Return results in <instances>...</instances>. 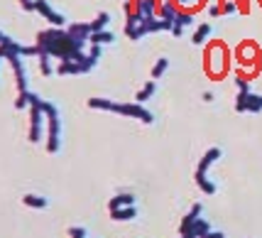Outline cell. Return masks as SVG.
Returning <instances> with one entry per match:
<instances>
[{"mask_svg": "<svg viewBox=\"0 0 262 238\" xmlns=\"http://www.w3.org/2000/svg\"><path fill=\"white\" fill-rule=\"evenodd\" d=\"M206 74H208V79H223L226 74H228L230 69V54L228 49H226V45L221 42V39H216L213 45L206 47Z\"/></svg>", "mask_w": 262, "mask_h": 238, "instance_id": "1", "label": "cell"}, {"mask_svg": "<svg viewBox=\"0 0 262 238\" xmlns=\"http://www.w3.org/2000/svg\"><path fill=\"white\" fill-rule=\"evenodd\" d=\"M42 113L47 115V123H49V140H47V150L49 155H57L59 152V135H61V118H59V108L52 101H42Z\"/></svg>", "mask_w": 262, "mask_h": 238, "instance_id": "2", "label": "cell"}, {"mask_svg": "<svg viewBox=\"0 0 262 238\" xmlns=\"http://www.w3.org/2000/svg\"><path fill=\"white\" fill-rule=\"evenodd\" d=\"M235 111L238 113H260L262 111V96L252 91H240L235 96Z\"/></svg>", "mask_w": 262, "mask_h": 238, "instance_id": "3", "label": "cell"}, {"mask_svg": "<svg viewBox=\"0 0 262 238\" xmlns=\"http://www.w3.org/2000/svg\"><path fill=\"white\" fill-rule=\"evenodd\" d=\"M235 57L240 59L243 67H252V71L257 74V62H260V54H257V45L252 39H245L243 45L235 49Z\"/></svg>", "mask_w": 262, "mask_h": 238, "instance_id": "4", "label": "cell"}, {"mask_svg": "<svg viewBox=\"0 0 262 238\" xmlns=\"http://www.w3.org/2000/svg\"><path fill=\"white\" fill-rule=\"evenodd\" d=\"M113 113L127 115V118H137V121H142V123H152V121H155V115L149 113L142 103H118Z\"/></svg>", "mask_w": 262, "mask_h": 238, "instance_id": "5", "label": "cell"}, {"mask_svg": "<svg viewBox=\"0 0 262 238\" xmlns=\"http://www.w3.org/2000/svg\"><path fill=\"white\" fill-rule=\"evenodd\" d=\"M34 10L39 12L42 17H47V23H52V27H64V23H67V17L61 12L52 10V5L47 0H34Z\"/></svg>", "mask_w": 262, "mask_h": 238, "instance_id": "6", "label": "cell"}, {"mask_svg": "<svg viewBox=\"0 0 262 238\" xmlns=\"http://www.w3.org/2000/svg\"><path fill=\"white\" fill-rule=\"evenodd\" d=\"M42 121H45V113L39 108L30 106V143H39V135H42Z\"/></svg>", "mask_w": 262, "mask_h": 238, "instance_id": "7", "label": "cell"}, {"mask_svg": "<svg viewBox=\"0 0 262 238\" xmlns=\"http://www.w3.org/2000/svg\"><path fill=\"white\" fill-rule=\"evenodd\" d=\"M208 231H211V224H208L206 219H196L191 226L184 228L182 236H184V238H204L206 233H208Z\"/></svg>", "mask_w": 262, "mask_h": 238, "instance_id": "8", "label": "cell"}, {"mask_svg": "<svg viewBox=\"0 0 262 238\" xmlns=\"http://www.w3.org/2000/svg\"><path fill=\"white\" fill-rule=\"evenodd\" d=\"M196 15L189 10H179V15H177V20H174V27H171V34L174 37H182L184 27H189V25H194Z\"/></svg>", "mask_w": 262, "mask_h": 238, "instance_id": "9", "label": "cell"}, {"mask_svg": "<svg viewBox=\"0 0 262 238\" xmlns=\"http://www.w3.org/2000/svg\"><path fill=\"white\" fill-rule=\"evenodd\" d=\"M67 32L71 34L76 42H86V45H89V37H91V23H74Z\"/></svg>", "mask_w": 262, "mask_h": 238, "instance_id": "10", "label": "cell"}, {"mask_svg": "<svg viewBox=\"0 0 262 238\" xmlns=\"http://www.w3.org/2000/svg\"><path fill=\"white\" fill-rule=\"evenodd\" d=\"M218 157H221V148H211L204 157L199 160V167H196V172H204V174H206V170H208V167H211Z\"/></svg>", "mask_w": 262, "mask_h": 238, "instance_id": "11", "label": "cell"}, {"mask_svg": "<svg viewBox=\"0 0 262 238\" xmlns=\"http://www.w3.org/2000/svg\"><path fill=\"white\" fill-rule=\"evenodd\" d=\"M120 206H135V194H115L113 199H111V204L108 209L113 211V209H120Z\"/></svg>", "mask_w": 262, "mask_h": 238, "instance_id": "12", "label": "cell"}, {"mask_svg": "<svg viewBox=\"0 0 262 238\" xmlns=\"http://www.w3.org/2000/svg\"><path fill=\"white\" fill-rule=\"evenodd\" d=\"M137 216V209L135 206H120V209H113L111 211V219L113 221H130Z\"/></svg>", "mask_w": 262, "mask_h": 238, "instance_id": "13", "label": "cell"}, {"mask_svg": "<svg viewBox=\"0 0 262 238\" xmlns=\"http://www.w3.org/2000/svg\"><path fill=\"white\" fill-rule=\"evenodd\" d=\"M115 106L118 103L111 101V98H98V96L89 98V108H96V111H115Z\"/></svg>", "mask_w": 262, "mask_h": 238, "instance_id": "14", "label": "cell"}, {"mask_svg": "<svg viewBox=\"0 0 262 238\" xmlns=\"http://www.w3.org/2000/svg\"><path fill=\"white\" fill-rule=\"evenodd\" d=\"M155 93H157V81H147L142 89L137 91V98H135V101L137 103H145V101H149Z\"/></svg>", "mask_w": 262, "mask_h": 238, "instance_id": "15", "label": "cell"}, {"mask_svg": "<svg viewBox=\"0 0 262 238\" xmlns=\"http://www.w3.org/2000/svg\"><path fill=\"white\" fill-rule=\"evenodd\" d=\"M194 180H196V184L201 187V192H204V194H216V182H211L204 172H196Z\"/></svg>", "mask_w": 262, "mask_h": 238, "instance_id": "16", "label": "cell"}, {"mask_svg": "<svg viewBox=\"0 0 262 238\" xmlns=\"http://www.w3.org/2000/svg\"><path fill=\"white\" fill-rule=\"evenodd\" d=\"M23 204L30 206V209H45L49 202H47L42 194H25V196H23Z\"/></svg>", "mask_w": 262, "mask_h": 238, "instance_id": "17", "label": "cell"}, {"mask_svg": "<svg viewBox=\"0 0 262 238\" xmlns=\"http://www.w3.org/2000/svg\"><path fill=\"white\" fill-rule=\"evenodd\" d=\"M115 37H113V32H108V30H101V32H91V37H89V42L91 45H111Z\"/></svg>", "mask_w": 262, "mask_h": 238, "instance_id": "18", "label": "cell"}, {"mask_svg": "<svg viewBox=\"0 0 262 238\" xmlns=\"http://www.w3.org/2000/svg\"><path fill=\"white\" fill-rule=\"evenodd\" d=\"M208 37H211V25H208V23H201L199 27H196V32H194V37H191V42H194V45H204Z\"/></svg>", "mask_w": 262, "mask_h": 238, "instance_id": "19", "label": "cell"}, {"mask_svg": "<svg viewBox=\"0 0 262 238\" xmlns=\"http://www.w3.org/2000/svg\"><path fill=\"white\" fill-rule=\"evenodd\" d=\"M201 209H204V206L199 204V202H196V204L191 206V211H189V214H186V216H184V219H182V226H179V233H182V231H184V228H186V226H191V224H194L196 219L201 216Z\"/></svg>", "mask_w": 262, "mask_h": 238, "instance_id": "20", "label": "cell"}, {"mask_svg": "<svg viewBox=\"0 0 262 238\" xmlns=\"http://www.w3.org/2000/svg\"><path fill=\"white\" fill-rule=\"evenodd\" d=\"M57 74L59 76H69V74H83V71H81V64H76V62H61L57 67Z\"/></svg>", "mask_w": 262, "mask_h": 238, "instance_id": "21", "label": "cell"}, {"mask_svg": "<svg viewBox=\"0 0 262 238\" xmlns=\"http://www.w3.org/2000/svg\"><path fill=\"white\" fill-rule=\"evenodd\" d=\"M108 23H111V12H98V17L91 23V32H101V30H105Z\"/></svg>", "mask_w": 262, "mask_h": 238, "instance_id": "22", "label": "cell"}, {"mask_svg": "<svg viewBox=\"0 0 262 238\" xmlns=\"http://www.w3.org/2000/svg\"><path fill=\"white\" fill-rule=\"evenodd\" d=\"M39 71H42V76L57 74V69L52 67V57H49V54H39Z\"/></svg>", "mask_w": 262, "mask_h": 238, "instance_id": "23", "label": "cell"}, {"mask_svg": "<svg viewBox=\"0 0 262 238\" xmlns=\"http://www.w3.org/2000/svg\"><path fill=\"white\" fill-rule=\"evenodd\" d=\"M167 69H169V59H167V57L157 59V64L152 67V79L157 81L160 76H164V71H167Z\"/></svg>", "mask_w": 262, "mask_h": 238, "instance_id": "24", "label": "cell"}, {"mask_svg": "<svg viewBox=\"0 0 262 238\" xmlns=\"http://www.w3.org/2000/svg\"><path fill=\"white\" fill-rule=\"evenodd\" d=\"M30 106V91H23V93H17V101H15V108L17 111H23Z\"/></svg>", "mask_w": 262, "mask_h": 238, "instance_id": "25", "label": "cell"}, {"mask_svg": "<svg viewBox=\"0 0 262 238\" xmlns=\"http://www.w3.org/2000/svg\"><path fill=\"white\" fill-rule=\"evenodd\" d=\"M221 10H223V15H233V12L238 10V3L235 0H223L221 3Z\"/></svg>", "mask_w": 262, "mask_h": 238, "instance_id": "26", "label": "cell"}, {"mask_svg": "<svg viewBox=\"0 0 262 238\" xmlns=\"http://www.w3.org/2000/svg\"><path fill=\"white\" fill-rule=\"evenodd\" d=\"M235 84H238L240 91H250V79L243 76V74H235Z\"/></svg>", "mask_w": 262, "mask_h": 238, "instance_id": "27", "label": "cell"}, {"mask_svg": "<svg viewBox=\"0 0 262 238\" xmlns=\"http://www.w3.org/2000/svg\"><path fill=\"white\" fill-rule=\"evenodd\" d=\"M69 236L71 238H86V228L83 226H71L69 228Z\"/></svg>", "mask_w": 262, "mask_h": 238, "instance_id": "28", "label": "cell"}, {"mask_svg": "<svg viewBox=\"0 0 262 238\" xmlns=\"http://www.w3.org/2000/svg\"><path fill=\"white\" fill-rule=\"evenodd\" d=\"M20 8L27 12H34V0H20Z\"/></svg>", "mask_w": 262, "mask_h": 238, "instance_id": "29", "label": "cell"}, {"mask_svg": "<svg viewBox=\"0 0 262 238\" xmlns=\"http://www.w3.org/2000/svg\"><path fill=\"white\" fill-rule=\"evenodd\" d=\"M208 15H211V17H218V15H223L221 5H208Z\"/></svg>", "mask_w": 262, "mask_h": 238, "instance_id": "30", "label": "cell"}, {"mask_svg": "<svg viewBox=\"0 0 262 238\" xmlns=\"http://www.w3.org/2000/svg\"><path fill=\"white\" fill-rule=\"evenodd\" d=\"M204 238H226V236H223V231H208Z\"/></svg>", "mask_w": 262, "mask_h": 238, "instance_id": "31", "label": "cell"}, {"mask_svg": "<svg viewBox=\"0 0 262 238\" xmlns=\"http://www.w3.org/2000/svg\"><path fill=\"white\" fill-rule=\"evenodd\" d=\"M89 54H91V57H96V59H101V47H98V45H93Z\"/></svg>", "mask_w": 262, "mask_h": 238, "instance_id": "32", "label": "cell"}, {"mask_svg": "<svg viewBox=\"0 0 262 238\" xmlns=\"http://www.w3.org/2000/svg\"><path fill=\"white\" fill-rule=\"evenodd\" d=\"M204 101H206V103L213 101V93H211V91H206V93H204Z\"/></svg>", "mask_w": 262, "mask_h": 238, "instance_id": "33", "label": "cell"}, {"mask_svg": "<svg viewBox=\"0 0 262 238\" xmlns=\"http://www.w3.org/2000/svg\"><path fill=\"white\" fill-rule=\"evenodd\" d=\"M3 39H5V34H3V32H0V42H3Z\"/></svg>", "mask_w": 262, "mask_h": 238, "instance_id": "34", "label": "cell"}, {"mask_svg": "<svg viewBox=\"0 0 262 238\" xmlns=\"http://www.w3.org/2000/svg\"><path fill=\"white\" fill-rule=\"evenodd\" d=\"M0 59H3V57H0Z\"/></svg>", "mask_w": 262, "mask_h": 238, "instance_id": "35", "label": "cell"}]
</instances>
